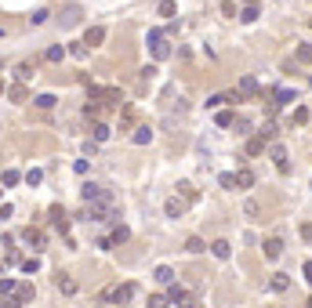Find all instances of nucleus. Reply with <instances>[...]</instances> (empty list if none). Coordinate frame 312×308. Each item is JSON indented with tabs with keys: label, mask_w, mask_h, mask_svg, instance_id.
<instances>
[{
	"label": "nucleus",
	"mask_w": 312,
	"mask_h": 308,
	"mask_svg": "<svg viewBox=\"0 0 312 308\" xmlns=\"http://www.w3.org/2000/svg\"><path fill=\"white\" fill-rule=\"evenodd\" d=\"M22 272L26 276H36V272H40V257H22Z\"/></svg>",
	"instance_id": "obj_20"
},
{
	"label": "nucleus",
	"mask_w": 312,
	"mask_h": 308,
	"mask_svg": "<svg viewBox=\"0 0 312 308\" xmlns=\"http://www.w3.org/2000/svg\"><path fill=\"white\" fill-rule=\"evenodd\" d=\"M240 22H258V8H243V15H240Z\"/></svg>",
	"instance_id": "obj_37"
},
{
	"label": "nucleus",
	"mask_w": 312,
	"mask_h": 308,
	"mask_svg": "<svg viewBox=\"0 0 312 308\" xmlns=\"http://www.w3.org/2000/svg\"><path fill=\"white\" fill-rule=\"evenodd\" d=\"M8 98L22 105V102H29V87H26V84H11V87H8Z\"/></svg>",
	"instance_id": "obj_11"
},
{
	"label": "nucleus",
	"mask_w": 312,
	"mask_h": 308,
	"mask_svg": "<svg viewBox=\"0 0 312 308\" xmlns=\"http://www.w3.org/2000/svg\"><path fill=\"white\" fill-rule=\"evenodd\" d=\"M149 308H171V297L167 294H149Z\"/></svg>",
	"instance_id": "obj_25"
},
{
	"label": "nucleus",
	"mask_w": 312,
	"mask_h": 308,
	"mask_svg": "<svg viewBox=\"0 0 312 308\" xmlns=\"http://www.w3.org/2000/svg\"><path fill=\"white\" fill-rule=\"evenodd\" d=\"M4 265H22V254H18V250H8V254H4Z\"/></svg>",
	"instance_id": "obj_39"
},
{
	"label": "nucleus",
	"mask_w": 312,
	"mask_h": 308,
	"mask_svg": "<svg viewBox=\"0 0 312 308\" xmlns=\"http://www.w3.org/2000/svg\"><path fill=\"white\" fill-rule=\"evenodd\" d=\"M211 254H214V257H221V261H225V257H229V254H232V247H229V240H214V243H211Z\"/></svg>",
	"instance_id": "obj_17"
},
{
	"label": "nucleus",
	"mask_w": 312,
	"mask_h": 308,
	"mask_svg": "<svg viewBox=\"0 0 312 308\" xmlns=\"http://www.w3.org/2000/svg\"><path fill=\"white\" fill-rule=\"evenodd\" d=\"M87 98H91V102H102V105H120V102H124V91H120V87H98V84H87Z\"/></svg>",
	"instance_id": "obj_3"
},
{
	"label": "nucleus",
	"mask_w": 312,
	"mask_h": 308,
	"mask_svg": "<svg viewBox=\"0 0 312 308\" xmlns=\"http://www.w3.org/2000/svg\"><path fill=\"white\" fill-rule=\"evenodd\" d=\"M305 120H308V109H305V105H301V109H294V112H291V124H298V127H301V124H305Z\"/></svg>",
	"instance_id": "obj_31"
},
{
	"label": "nucleus",
	"mask_w": 312,
	"mask_h": 308,
	"mask_svg": "<svg viewBox=\"0 0 312 308\" xmlns=\"http://www.w3.org/2000/svg\"><path fill=\"white\" fill-rule=\"evenodd\" d=\"M214 120H218V127H232V124H236V116H232V112H229V109H225V112H218V116H214Z\"/></svg>",
	"instance_id": "obj_30"
},
{
	"label": "nucleus",
	"mask_w": 312,
	"mask_h": 308,
	"mask_svg": "<svg viewBox=\"0 0 312 308\" xmlns=\"http://www.w3.org/2000/svg\"><path fill=\"white\" fill-rule=\"evenodd\" d=\"M91 134H95V141H109V127H105L102 120H98V124L91 127Z\"/></svg>",
	"instance_id": "obj_27"
},
{
	"label": "nucleus",
	"mask_w": 312,
	"mask_h": 308,
	"mask_svg": "<svg viewBox=\"0 0 312 308\" xmlns=\"http://www.w3.org/2000/svg\"><path fill=\"white\" fill-rule=\"evenodd\" d=\"M247 8H258V0H247Z\"/></svg>",
	"instance_id": "obj_48"
},
{
	"label": "nucleus",
	"mask_w": 312,
	"mask_h": 308,
	"mask_svg": "<svg viewBox=\"0 0 312 308\" xmlns=\"http://www.w3.org/2000/svg\"><path fill=\"white\" fill-rule=\"evenodd\" d=\"M48 218H51V225H55V232H69V214H65V207L62 203H51V210H48Z\"/></svg>",
	"instance_id": "obj_5"
},
{
	"label": "nucleus",
	"mask_w": 312,
	"mask_h": 308,
	"mask_svg": "<svg viewBox=\"0 0 312 308\" xmlns=\"http://www.w3.org/2000/svg\"><path fill=\"white\" fill-rule=\"evenodd\" d=\"M236 188H254V171H251V167L236 171Z\"/></svg>",
	"instance_id": "obj_15"
},
{
	"label": "nucleus",
	"mask_w": 312,
	"mask_h": 308,
	"mask_svg": "<svg viewBox=\"0 0 312 308\" xmlns=\"http://www.w3.org/2000/svg\"><path fill=\"white\" fill-rule=\"evenodd\" d=\"M308 308H312V297H308Z\"/></svg>",
	"instance_id": "obj_50"
},
{
	"label": "nucleus",
	"mask_w": 312,
	"mask_h": 308,
	"mask_svg": "<svg viewBox=\"0 0 312 308\" xmlns=\"http://www.w3.org/2000/svg\"><path fill=\"white\" fill-rule=\"evenodd\" d=\"M261 250H265V257H269V261H276V257L283 254V240H280V236H269Z\"/></svg>",
	"instance_id": "obj_8"
},
{
	"label": "nucleus",
	"mask_w": 312,
	"mask_h": 308,
	"mask_svg": "<svg viewBox=\"0 0 312 308\" xmlns=\"http://www.w3.org/2000/svg\"><path fill=\"white\" fill-rule=\"evenodd\" d=\"M11 214H15V207H11V203H0V221H8Z\"/></svg>",
	"instance_id": "obj_43"
},
{
	"label": "nucleus",
	"mask_w": 312,
	"mask_h": 308,
	"mask_svg": "<svg viewBox=\"0 0 312 308\" xmlns=\"http://www.w3.org/2000/svg\"><path fill=\"white\" fill-rule=\"evenodd\" d=\"M305 279L312 283V261H305Z\"/></svg>",
	"instance_id": "obj_47"
},
{
	"label": "nucleus",
	"mask_w": 312,
	"mask_h": 308,
	"mask_svg": "<svg viewBox=\"0 0 312 308\" xmlns=\"http://www.w3.org/2000/svg\"><path fill=\"white\" fill-rule=\"evenodd\" d=\"M174 11H178V4H174V0H160V15H164V18H171Z\"/></svg>",
	"instance_id": "obj_33"
},
{
	"label": "nucleus",
	"mask_w": 312,
	"mask_h": 308,
	"mask_svg": "<svg viewBox=\"0 0 312 308\" xmlns=\"http://www.w3.org/2000/svg\"><path fill=\"white\" fill-rule=\"evenodd\" d=\"M301 240H312V221H305V225H301Z\"/></svg>",
	"instance_id": "obj_46"
},
{
	"label": "nucleus",
	"mask_w": 312,
	"mask_h": 308,
	"mask_svg": "<svg viewBox=\"0 0 312 308\" xmlns=\"http://www.w3.org/2000/svg\"><path fill=\"white\" fill-rule=\"evenodd\" d=\"M243 149H247V156H261V152H265V141H261V138H258V134H251V138H247V145H243Z\"/></svg>",
	"instance_id": "obj_16"
},
{
	"label": "nucleus",
	"mask_w": 312,
	"mask_h": 308,
	"mask_svg": "<svg viewBox=\"0 0 312 308\" xmlns=\"http://www.w3.org/2000/svg\"><path fill=\"white\" fill-rule=\"evenodd\" d=\"M258 138H261V141H265V145H269V141H272V138H276V124H272V120H269V124H265V127H261V131H258Z\"/></svg>",
	"instance_id": "obj_26"
},
{
	"label": "nucleus",
	"mask_w": 312,
	"mask_h": 308,
	"mask_svg": "<svg viewBox=\"0 0 312 308\" xmlns=\"http://www.w3.org/2000/svg\"><path fill=\"white\" fill-rule=\"evenodd\" d=\"M15 287H18L15 279H0V297H11V294H15Z\"/></svg>",
	"instance_id": "obj_32"
},
{
	"label": "nucleus",
	"mask_w": 312,
	"mask_h": 308,
	"mask_svg": "<svg viewBox=\"0 0 312 308\" xmlns=\"http://www.w3.org/2000/svg\"><path fill=\"white\" fill-rule=\"evenodd\" d=\"M269 287H272V290H276V294H283V290L291 287V279H287L283 272H276V276H272V283H269Z\"/></svg>",
	"instance_id": "obj_24"
},
{
	"label": "nucleus",
	"mask_w": 312,
	"mask_h": 308,
	"mask_svg": "<svg viewBox=\"0 0 312 308\" xmlns=\"http://www.w3.org/2000/svg\"><path fill=\"white\" fill-rule=\"evenodd\" d=\"M218 181H221V188H236V174H221Z\"/></svg>",
	"instance_id": "obj_41"
},
{
	"label": "nucleus",
	"mask_w": 312,
	"mask_h": 308,
	"mask_svg": "<svg viewBox=\"0 0 312 308\" xmlns=\"http://www.w3.org/2000/svg\"><path fill=\"white\" fill-rule=\"evenodd\" d=\"M69 55H73V58H87V48H84V44H69Z\"/></svg>",
	"instance_id": "obj_36"
},
{
	"label": "nucleus",
	"mask_w": 312,
	"mask_h": 308,
	"mask_svg": "<svg viewBox=\"0 0 312 308\" xmlns=\"http://www.w3.org/2000/svg\"><path fill=\"white\" fill-rule=\"evenodd\" d=\"M4 308H26V304H22L15 294H11V297H4Z\"/></svg>",
	"instance_id": "obj_44"
},
{
	"label": "nucleus",
	"mask_w": 312,
	"mask_h": 308,
	"mask_svg": "<svg viewBox=\"0 0 312 308\" xmlns=\"http://www.w3.org/2000/svg\"><path fill=\"white\" fill-rule=\"evenodd\" d=\"M269 156H272V163H276L283 174L291 171V163H287V149H283V145H269Z\"/></svg>",
	"instance_id": "obj_7"
},
{
	"label": "nucleus",
	"mask_w": 312,
	"mask_h": 308,
	"mask_svg": "<svg viewBox=\"0 0 312 308\" xmlns=\"http://www.w3.org/2000/svg\"><path fill=\"white\" fill-rule=\"evenodd\" d=\"M26 181H29V185H40V181H44V171H40V167H33V171L26 174Z\"/></svg>",
	"instance_id": "obj_34"
},
{
	"label": "nucleus",
	"mask_w": 312,
	"mask_h": 308,
	"mask_svg": "<svg viewBox=\"0 0 312 308\" xmlns=\"http://www.w3.org/2000/svg\"><path fill=\"white\" fill-rule=\"evenodd\" d=\"M185 250H189V254H204L207 247H204V240H200V236H189V240H185Z\"/></svg>",
	"instance_id": "obj_22"
},
{
	"label": "nucleus",
	"mask_w": 312,
	"mask_h": 308,
	"mask_svg": "<svg viewBox=\"0 0 312 308\" xmlns=\"http://www.w3.org/2000/svg\"><path fill=\"white\" fill-rule=\"evenodd\" d=\"M44 58H48V62H62V58H65V48H48Z\"/></svg>",
	"instance_id": "obj_29"
},
{
	"label": "nucleus",
	"mask_w": 312,
	"mask_h": 308,
	"mask_svg": "<svg viewBox=\"0 0 312 308\" xmlns=\"http://www.w3.org/2000/svg\"><path fill=\"white\" fill-rule=\"evenodd\" d=\"M236 131H240V134H247V131H251V124H247L243 116H236Z\"/></svg>",
	"instance_id": "obj_45"
},
{
	"label": "nucleus",
	"mask_w": 312,
	"mask_h": 308,
	"mask_svg": "<svg viewBox=\"0 0 312 308\" xmlns=\"http://www.w3.org/2000/svg\"><path fill=\"white\" fill-rule=\"evenodd\" d=\"M0 181L11 188V185H18V181H22V174H18V171H4V174H0Z\"/></svg>",
	"instance_id": "obj_28"
},
{
	"label": "nucleus",
	"mask_w": 312,
	"mask_h": 308,
	"mask_svg": "<svg viewBox=\"0 0 312 308\" xmlns=\"http://www.w3.org/2000/svg\"><path fill=\"white\" fill-rule=\"evenodd\" d=\"M149 138H152V131H149V127H138V131H135V141H138V145H145Z\"/></svg>",
	"instance_id": "obj_35"
},
{
	"label": "nucleus",
	"mask_w": 312,
	"mask_h": 308,
	"mask_svg": "<svg viewBox=\"0 0 312 308\" xmlns=\"http://www.w3.org/2000/svg\"><path fill=\"white\" fill-rule=\"evenodd\" d=\"M0 94H4V80H0Z\"/></svg>",
	"instance_id": "obj_49"
},
{
	"label": "nucleus",
	"mask_w": 312,
	"mask_h": 308,
	"mask_svg": "<svg viewBox=\"0 0 312 308\" xmlns=\"http://www.w3.org/2000/svg\"><path fill=\"white\" fill-rule=\"evenodd\" d=\"M298 58H301V62H312V48L301 44V48H298Z\"/></svg>",
	"instance_id": "obj_42"
},
{
	"label": "nucleus",
	"mask_w": 312,
	"mask_h": 308,
	"mask_svg": "<svg viewBox=\"0 0 312 308\" xmlns=\"http://www.w3.org/2000/svg\"><path fill=\"white\" fill-rule=\"evenodd\" d=\"M261 87H258V80H254V76H243V80H240V87L236 91H229V102H243V98H251V94H258Z\"/></svg>",
	"instance_id": "obj_4"
},
{
	"label": "nucleus",
	"mask_w": 312,
	"mask_h": 308,
	"mask_svg": "<svg viewBox=\"0 0 312 308\" xmlns=\"http://www.w3.org/2000/svg\"><path fill=\"white\" fill-rule=\"evenodd\" d=\"M229 102V94H214V98H207V109H218V105H225Z\"/></svg>",
	"instance_id": "obj_38"
},
{
	"label": "nucleus",
	"mask_w": 312,
	"mask_h": 308,
	"mask_svg": "<svg viewBox=\"0 0 312 308\" xmlns=\"http://www.w3.org/2000/svg\"><path fill=\"white\" fill-rule=\"evenodd\" d=\"M145 44H149V51H152L156 62H164V58L171 55V40H167V33H164V29H149Z\"/></svg>",
	"instance_id": "obj_2"
},
{
	"label": "nucleus",
	"mask_w": 312,
	"mask_h": 308,
	"mask_svg": "<svg viewBox=\"0 0 312 308\" xmlns=\"http://www.w3.org/2000/svg\"><path fill=\"white\" fill-rule=\"evenodd\" d=\"M22 243L33 247V250H44V247H48V236L40 232V228H33V225H29V228H22Z\"/></svg>",
	"instance_id": "obj_6"
},
{
	"label": "nucleus",
	"mask_w": 312,
	"mask_h": 308,
	"mask_svg": "<svg viewBox=\"0 0 312 308\" xmlns=\"http://www.w3.org/2000/svg\"><path fill=\"white\" fill-rule=\"evenodd\" d=\"M33 105H36V109H55L58 102H55V94H36V98H33Z\"/></svg>",
	"instance_id": "obj_23"
},
{
	"label": "nucleus",
	"mask_w": 312,
	"mask_h": 308,
	"mask_svg": "<svg viewBox=\"0 0 312 308\" xmlns=\"http://www.w3.org/2000/svg\"><path fill=\"white\" fill-rule=\"evenodd\" d=\"M272 102H276V105H291L294 102V87H276V91H272Z\"/></svg>",
	"instance_id": "obj_13"
},
{
	"label": "nucleus",
	"mask_w": 312,
	"mask_h": 308,
	"mask_svg": "<svg viewBox=\"0 0 312 308\" xmlns=\"http://www.w3.org/2000/svg\"><path fill=\"white\" fill-rule=\"evenodd\" d=\"M102 40H105V29H102V26H91V29L84 33V48H98Z\"/></svg>",
	"instance_id": "obj_9"
},
{
	"label": "nucleus",
	"mask_w": 312,
	"mask_h": 308,
	"mask_svg": "<svg viewBox=\"0 0 312 308\" xmlns=\"http://www.w3.org/2000/svg\"><path fill=\"white\" fill-rule=\"evenodd\" d=\"M131 297H135V283H109V287L102 290V301L113 304V308H124Z\"/></svg>",
	"instance_id": "obj_1"
},
{
	"label": "nucleus",
	"mask_w": 312,
	"mask_h": 308,
	"mask_svg": "<svg viewBox=\"0 0 312 308\" xmlns=\"http://www.w3.org/2000/svg\"><path fill=\"white\" fill-rule=\"evenodd\" d=\"M55 287H58L62 294H76V283H73L65 272H58V276H55Z\"/></svg>",
	"instance_id": "obj_18"
},
{
	"label": "nucleus",
	"mask_w": 312,
	"mask_h": 308,
	"mask_svg": "<svg viewBox=\"0 0 312 308\" xmlns=\"http://www.w3.org/2000/svg\"><path fill=\"white\" fill-rule=\"evenodd\" d=\"M15 76H18V84L33 80V76H36V62H18V65H15Z\"/></svg>",
	"instance_id": "obj_10"
},
{
	"label": "nucleus",
	"mask_w": 312,
	"mask_h": 308,
	"mask_svg": "<svg viewBox=\"0 0 312 308\" xmlns=\"http://www.w3.org/2000/svg\"><path fill=\"white\" fill-rule=\"evenodd\" d=\"M164 210H167V218H182L185 203H182V200H167V203H164Z\"/></svg>",
	"instance_id": "obj_21"
},
{
	"label": "nucleus",
	"mask_w": 312,
	"mask_h": 308,
	"mask_svg": "<svg viewBox=\"0 0 312 308\" xmlns=\"http://www.w3.org/2000/svg\"><path fill=\"white\" fill-rule=\"evenodd\" d=\"M15 297H18V301H22V304H29V301H33V297H36V290H33V283H26V279H22V283H18V287H15Z\"/></svg>",
	"instance_id": "obj_12"
},
{
	"label": "nucleus",
	"mask_w": 312,
	"mask_h": 308,
	"mask_svg": "<svg viewBox=\"0 0 312 308\" xmlns=\"http://www.w3.org/2000/svg\"><path fill=\"white\" fill-rule=\"evenodd\" d=\"M29 22H33V26H44V22H48V11H44V8H40V11H33Z\"/></svg>",
	"instance_id": "obj_40"
},
{
	"label": "nucleus",
	"mask_w": 312,
	"mask_h": 308,
	"mask_svg": "<svg viewBox=\"0 0 312 308\" xmlns=\"http://www.w3.org/2000/svg\"><path fill=\"white\" fill-rule=\"evenodd\" d=\"M105 308H113V304H105Z\"/></svg>",
	"instance_id": "obj_51"
},
{
	"label": "nucleus",
	"mask_w": 312,
	"mask_h": 308,
	"mask_svg": "<svg viewBox=\"0 0 312 308\" xmlns=\"http://www.w3.org/2000/svg\"><path fill=\"white\" fill-rule=\"evenodd\" d=\"M152 276H156V283H164V287H171V283H174V268H171V265H160V268H156Z\"/></svg>",
	"instance_id": "obj_14"
},
{
	"label": "nucleus",
	"mask_w": 312,
	"mask_h": 308,
	"mask_svg": "<svg viewBox=\"0 0 312 308\" xmlns=\"http://www.w3.org/2000/svg\"><path fill=\"white\" fill-rule=\"evenodd\" d=\"M127 236H131V228H127V225H113V236H109V240H113V247H116V243H124Z\"/></svg>",
	"instance_id": "obj_19"
}]
</instances>
